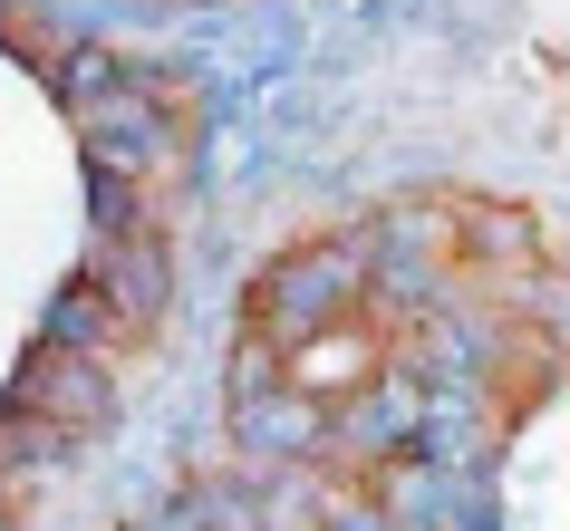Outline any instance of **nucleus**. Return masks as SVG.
Here are the masks:
<instances>
[{
	"label": "nucleus",
	"mask_w": 570,
	"mask_h": 531,
	"mask_svg": "<svg viewBox=\"0 0 570 531\" xmlns=\"http://www.w3.org/2000/svg\"><path fill=\"white\" fill-rule=\"evenodd\" d=\"M367 291H377V233H320L301 252H281L252 291V338L262 348H301L320 328L358 319Z\"/></svg>",
	"instance_id": "1"
},
{
	"label": "nucleus",
	"mask_w": 570,
	"mask_h": 531,
	"mask_svg": "<svg viewBox=\"0 0 570 531\" xmlns=\"http://www.w3.org/2000/svg\"><path fill=\"white\" fill-rule=\"evenodd\" d=\"M78 291H88L97 309L126 328V338H155L165 299H175V271H165V233H155V223H97Z\"/></svg>",
	"instance_id": "2"
},
{
	"label": "nucleus",
	"mask_w": 570,
	"mask_h": 531,
	"mask_svg": "<svg viewBox=\"0 0 570 531\" xmlns=\"http://www.w3.org/2000/svg\"><path fill=\"white\" fill-rule=\"evenodd\" d=\"M10 406L39 415L59 444H88L117 425V377L97 367V357H68V348H39L30 367H20V386H10Z\"/></svg>",
	"instance_id": "3"
},
{
	"label": "nucleus",
	"mask_w": 570,
	"mask_h": 531,
	"mask_svg": "<svg viewBox=\"0 0 570 531\" xmlns=\"http://www.w3.org/2000/svg\"><path fill=\"white\" fill-rule=\"evenodd\" d=\"M445 233H454V252L474 262V281H493V291L541 281V223L522 204H454Z\"/></svg>",
	"instance_id": "4"
},
{
	"label": "nucleus",
	"mask_w": 570,
	"mask_h": 531,
	"mask_svg": "<svg viewBox=\"0 0 570 531\" xmlns=\"http://www.w3.org/2000/svg\"><path fill=\"white\" fill-rule=\"evenodd\" d=\"M0 531H10V512H0Z\"/></svg>",
	"instance_id": "5"
}]
</instances>
